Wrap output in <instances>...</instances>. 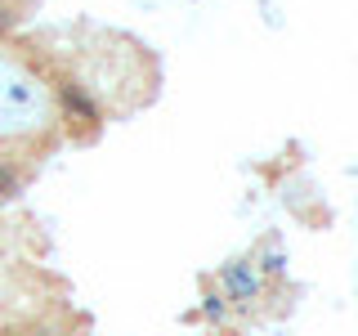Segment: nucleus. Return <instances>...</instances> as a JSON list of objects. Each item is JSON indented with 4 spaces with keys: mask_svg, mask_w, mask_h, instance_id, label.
Wrapping results in <instances>:
<instances>
[{
    "mask_svg": "<svg viewBox=\"0 0 358 336\" xmlns=\"http://www.w3.org/2000/svg\"><path fill=\"white\" fill-rule=\"evenodd\" d=\"M63 104L72 108V112H81L85 121H99V108L90 104V99H85V94H81V90H76V85H63Z\"/></svg>",
    "mask_w": 358,
    "mask_h": 336,
    "instance_id": "nucleus-1",
    "label": "nucleus"
},
{
    "mask_svg": "<svg viewBox=\"0 0 358 336\" xmlns=\"http://www.w3.org/2000/svg\"><path fill=\"white\" fill-rule=\"evenodd\" d=\"M14 188H18V179L9 171H0V197H14Z\"/></svg>",
    "mask_w": 358,
    "mask_h": 336,
    "instance_id": "nucleus-2",
    "label": "nucleus"
}]
</instances>
